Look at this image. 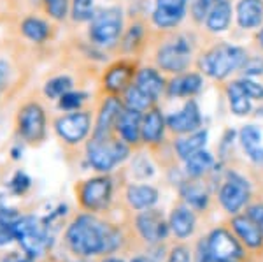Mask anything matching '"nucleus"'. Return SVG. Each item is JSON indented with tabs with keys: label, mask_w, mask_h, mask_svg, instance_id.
<instances>
[{
	"label": "nucleus",
	"mask_w": 263,
	"mask_h": 262,
	"mask_svg": "<svg viewBox=\"0 0 263 262\" xmlns=\"http://www.w3.org/2000/svg\"><path fill=\"white\" fill-rule=\"evenodd\" d=\"M65 244L74 255L83 259L109 255L121 247V232L112 223L95 217V213H83L67 227Z\"/></svg>",
	"instance_id": "1"
},
{
	"label": "nucleus",
	"mask_w": 263,
	"mask_h": 262,
	"mask_svg": "<svg viewBox=\"0 0 263 262\" xmlns=\"http://www.w3.org/2000/svg\"><path fill=\"white\" fill-rule=\"evenodd\" d=\"M14 239L27 257L41 259L51 247L48 227L33 215H20L14 223Z\"/></svg>",
	"instance_id": "2"
},
{
	"label": "nucleus",
	"mask_w": 263,
	"mask_h": 262,
	"mask_svg": "<svg viewBox=\"0 0 263 262\" xmlns=\"http://www.w3.org/2000/svg\"><path fill=\"white\" fill-rule=\"evenodd\" d=\"M248 55L242 48L232 44H218L200 58V69L213 79H224L242 69Z\"/></svg>",
	"instance_id": "3"
},
{
	"label": "nucleus",
	"mask_w": 263,
	"mask_h": 262,
	"mask_svg": "<svg viewBox=\"0 0 263 262\" xmlns=\"http://www.w3.org/2000/svg\"><path fill=\"white\" fill-rule=\"evenodd\" d=\"M130 155V148L125 141L109 137H91L86 146V157L90 166L99 172H111L114 167Z\"/></svg>",
	"instance_id": "4"
},
{
	"label": "nucleus",
	"mask_w": 263,
	"mask_h": 262,
	"mask_svg": "<svg viewBox=\"0 0 263 262\" xmlns=\"http://www.w3.org/2000/svg\"><path fill=\"white\" fill-rule=\"evenodd\" d=\"M79 204L88 213H100L105 211L112 199V180L111 176H95L86 181H81L78 188Z\"/></svg>",
	"instance_id": "5"
},
{
	"label": "nucleus",
	"mask_w": 263,
	"mask_h": 262,
	"mask_svg": "<svg viewBox=\"0 0 263 262\" xmlns=\"http://www.w3.org/2000/svg\"><path fill=\"white\" fill-rule=\"evenodd\" d=\"M123 14L118 7H107L97 12L90 25V37L99 46H112L121 36Z\"/></svg>",
	"instance_id": "6"
},
{
	"label": "nucleus",
	"mask_w": 263,
	"mask_h": 262,
	"mask_svg": "<svg viewBox=\"0 0 263 262\" xmlns=\"http://www.w3.org/2000/svg\"><path fill=\"white\" fill-rule=\"evenodd\" d=\"M16 129L20 137L28 145H39L46 137V115L37 102L21 106L16 116Z\"/></svg>",
	"instance_id": "7"
},
{
	"label": "nucleus",
	"mask_w": 263,
	"mask_h": 262,
	"mask_svg": "<svg viewBox=\"0 0 263 262\" xmlns=\"http://www.w3.org/2000/svg\"><path fill=\"white\" fill-rule=\"evenodd\" d=\"M190 62H192V46L184 37H177V39L167 42L156 53V63L160 69L167 71V73H184Z\"/></svg>",
	"instance_id": "8"
},
{
	"label": "nucleus",
	"mask_w": 263,
	"mask_h": 262,
	"mask_svg": "<svg viewBox=\"0 0 263 262\" xmlns=\"http://www.w3.org/2000/svg\"><path fill=\"white\" fill-rule=\"evenodd\" d=\"M213 262H235L242 257V247L228 229H214L205 239Z\"/></svg>",
	"instance_id": "9"
},
{
	"label": "nucleus",
	"mask_w": 263,
	"mask_h": 262,
	"mask_svg": "<svg viewBox=\"0 0 263 262\" xmlns=\"http://www.w3.org/2000/svg\"><path fill=\"white\" fill-rule=\"evenodd\" d=\"M54 130L67 145H79L91 130V118L88 111H70L54 121Z\"/></svg>",
	"instance_id": "10"
},
{
	"label": "nucleus",
	"mask_w": 263,
	"mask_h": 262,
	"mask_svg": "<svg viewBox=\"0 0 263 262\" xmlns=\"http://www.w3.org/2000/svg\"><path fill=\"white\" fill-rule=\"evenodd\" d=\"M219 202L230 215H237L249 201V185L242 176L230 172L219 190Z\"/></svg>",
	"instance_id": "11"
},
{
	"label": "nucleus",
	"mask_w": 263,
	"mask_h": 262,
	"mask_svg": "<svg viewBox=\"0 0 263 262\" xmlns=\"http://www.w3.org/2000/svg\"><path fill=\"white\" fill-rule=\"evenodd\" d=\"M135 227H137L141 238L149 244H156V243L163 241L168 234V229H171V225L165 222L163 215L153 208L144 209L142 213L139 215L137 220H135Z\"/></svg>",
	"instance_id": "12"
},
{
	"label": "nucleus",
	"mask_w": 263,
	"mask_h": 262,
	"mask_svg": "<svg viewBox=\"0 0 263 262\" xmlns=\"http://www.w3.org/2000/svg\"><path fill=\"white\" fill-rule=\"evenodd\" d=\"M202 125V115H200V108L195 100H188L184 104V108L177 113L167 116V127L172 132L177 134H190V132H197Z\"/></svg>",
	"instance_id": "13"
},
{
	"label": "nucleus",
	"mask_w": 263,
	"mask_h": 262,
	"mask_svg": "<svg viewBox=\"0 0 263 262\" xmlns=\"http://www.w3.org/2000/svg\"><path fill=\"white\" fill-rule=\"evenodd\" d=\"M188 0H156L153 21L160 28H174L181 23L186 14Z\"/></svg>",
	"instance_id": "14"
},
{
	"label": "nucleus",
	"mask_w": 263,
	"mask_h": 262,
	"mask_svg": "<svg viewBox=\"0 0 263 262\" xmlns=\"http://www.w3.org/2000/svg\"><path fill=\"white\" fill-rule=\"evenodd\" d=\"M135 65L130 62H118L112 67H109L107 73L104 76V86L109 94L116 95L123 94L135 79Z\"/></svg>",
	"instance_id": "15"
},
{
	"label": "nucleus",
	"mask_w": 263,
	"mask_h": 262,
	"mask_svg": "<svg viewBox=\"0 0 263 262\" xmlns=\"http://www.w3.org/2000/svg\"><path fill=\"white\" fill-rule=\"evenodd\" d=\"M123 102L118 97H109L105 102L102 104L99 118H97V125L93 129V137H109L112 129H116L118 118L123 113Z\"/></svg>",
	"instance_id": "16"
},
{
	"label": "nucleus",
	"mask_w": 263,
	"mask_h": 262,
	"mask_svg": "<svg viewBox=\"0 0 263 262\" xmlns=\"http://www.w3.org/2000/svg\"><path fill=\"white\" fill-rule=\"evenodd\" d=\"M142 113L125 108L118 118L116 132L126 145H139L142 141Z\"/></svg>",
	"instance_id": "17"
},
{
	"label": "nucleus",
	"mask_w": 263,
	"mask_h": 262,
	"mask_svg": "<svg viewBox=\"0 0 263 262\" xmlns=\"http://www.w3.org/2000/svg\"><path fill=\"white\" fill-rule=\"evenodd\" d=\"M230 225H232L233 232H235V236L246 244V247L261 248L263 232L260 227L256 225V222H254L253 218H249L248 215H237V217L232 218Z\"/></svg>",
	"instance_id": "18"
},
{
	"label": "nucleus",
	"mask_w": 263,
	"mask_h": 262,
	"mask_svg": "<svg viewBox=\"0 0 263 262\" xmlns=\"http://www.w3.org/2000/svg\"><path fill=\"white\" fill-rule=\"evenodd\" d=\"M165 125H167V118H163L162 111L156 108H151L146 111L142 118V141L147 145H156L163 139Z\"/></svg>",
	"instance_id": "19"
},
{
	"label": "nucleus",
	"mask_w": 263,
	"mask_h": 262,
	"mask_svg": "<svg viewBox=\"0 0 263 262\" xmlns=\"http://www.w3.org/2000/svg\"><path fill=\"white\" fill-rule=\"evenodd\" d=\"M202 76L197 73H181L167 84V92L172 97H193L202 90Z\"/></svg>",
	"instance_id": "20"
},
{
	"label": "nucleus",
	"mask_w": 263,
	"mask_h": 262,
	"mask_svg": "<svg viewBox=\"0 0 263 262\" xmlns=\"http://www.w3.org/2000/svg\"><path fill=\"white\" fill-rule=\"evenodd\" d=\"M237 23L240 28L249 30L263 23V2L261 0H240L237 4Z\"/></svg>",
	"instance_id": "21"
},
{
	"label": "nucleus",
	"mask_w": 263,
	"mask_h": 262,
	"mask_svg": "<svg viewBox=\"0 0 263 262\" xmlns=\"http://www.w3.org/2000/svg\"><path fill=\"white\" fill-rule=\"evenodd\" d=\"M195 223H197V220H195V215L190 206H177V208H174L171 218H168L171 231L179 239H186L193 234Z\"/></svg>",
	"instance_id": "22"
},
{
	"label": "nucleus",
	"mask_w": 263,
	"mask_h": 262,
	"mask_svg": "<svg viewBox=\"0 0 263 262\" xmlns=\"http://www.w3.org/2000/svg\"><path fill=\"white\" fill-rule=\"evenodd\" d=\"M126 201L134 209H149L158 202V190L151 185H130L126 188Z\"/></svg>",
	"instance_id": "23"
},
{
	"label": "nucleus",
	"mask_w": 263,
	"mask_h": 262,
	"mask_svg": "<svg viewBox=\"0 0 263 262\" xmlns=\"http://www.w3.org/2000/svg\"><path fill=\"white\" fill-rule=\"evenodd\" d=\"M134 83L137 84L142 92H146L155 102L158 100V97L162 95L165 90V81H163L162 74H160L156 69H151V67L137 71Z\"/></svg>",
	"instance_id": "24"
},
{
	"label": "nucleus",
	"mask_w": 263,
	"mask_h": 262,
	"mask_svg": "<svg viewBox=\"0 0 263 262\" xmlns=\"http://www.w3.org/2000/svg\"><path fill=\"white\" fill-rule=\"evenodd\" d=\"M239 141L242 145L248 157L256 166L263 167V148H261V132L254 125H246L239 132Z\"/></svg>",
	"instance_id": "25"
},
{
	"label": "nucleus",
	"mask_w": 263,
	"mask_h": 262,
	"mask_svg": "<svg viewBox=\"0 0 263 262\" xmlns=\"http://www.w3.org/2000/svg\"><path fill=\"white\" fill-rule=\"evenodd\" d=\"M232 20V4L228 0H219L205 16V25L211 32H223L228 28Z\"/></svg>",
	"instance_id": "26"
},
{
	"label": "nucleus",
	"mask_w": 263,
	"mask_h": 262,
	"mask_svg": "<svg viewBox=\"0 0 263 262\" xmlns=\"http://www.w3.org/2000/svg\"><path fill=\"white\" fill-rule=\"evenodd\" d=\"M205 143H207V130H197V132L190 134L188 137L179 139L176 143V151L182 160H186L188 157H192L193 153L203 150Z\"/></svg>",
	"instance_id": "27"
},
{
	"label": "nucleus",
	"mask_w": 263,
	"mask_h": 262,
	"mask_svg": "<svg viewBox=\"0 0 263 262\" xmlns=\"http://www.w3.org/2000/svg\"><path fill=\"white\" fill-rule=\"evenodd\" d=\"M123 94H125V97H123V104H125V108L135 109V111H141V113L149 111V109L153 108V102H155V100H153L146 92H142L135 83H132L130 86L123 92Z\"/></svg>",
	"instance_id": "28"
},
{
	"label": "nucleus",
	"mask_w": 263,
	"mask_h": 262,
	"mask_svg": "<svg viewBox=\"0 0 263 262\" xmlns=\"http://www.w3.org/2000/svg\"><path fill=\"white\" fill-rule=\"evenodd\" d=\"M228 100H230V109L237 116H244L251 111V99L246 95L244 88L240 86L239 81H233L227 88Z\"/></svg>",
	"instance_id": "29"
},
{
	"label": "nucleus",
	"mask_w": 263,
	"mask_h": 262,
	"mask_svg": "<svg viewBox=\"0 0 263 262\" xmlns=\"http://www.w3.org/2000/svg\"><path fill=\"white\" fill-rule=\"evenodd\" d=\"M186 162V174L192 176V178H200L205 174L214 164V159L209 151L200 150L197 153H193L192 157H188L184 160Z\"/></svg>",
	"instance_id": "30"
},
{
	"label": "nucleus",
	"mask_w": 263,
	"mask_h": 262,
	"mask_svg": "<svg viewBox=\"0 0 263 262\" xmlns=\"http://www.w3.org/2000/svg\"><path fill=\"white\" fill-rule=\"evenodd\" d=\"M20 213L12 208L0 206V247H6L14 241V223Z\"/></svg>",
	"instance_id": "31"
},
{
	"label": "nucleus",
	"mask_w": 263,
	"mask_h": 262,
	"mask_svg": "<svg viewBox=\"0 0 263 262\" xmlns=\"http://www.w3.org/2000/svg\"><path fill=\"white\" fill-rule=\"evenodd\" d=\"M21 32L25 33V37H28L33 42H44L49 37V27L46 21L41 18L30 16L21 23Z\"/></svg>",
	"instance_id": "32"
},
{
	"label": "nucleus",
	"mask_w": 263,
	"mask_h": 262,
	"mask_svg": "<svg viewBox=\"0 0 263 262\" xmlns=\"http://www.w3.org/2000/svg\"><path fill=\"white\" fill-rule=\"evenodd\" d=\"M182 197H184L186 204L193 209H203L207 206V202H209L205 190L195 183H188L182 187Z\"/></svg>",
	"instance_id": "33"
},
{
	"label": "nucleus",
	"mask_w": 263,
	"mask_h": 262,
	"mask_svg": "<svg viewBox=\"0 0 263 262\" xmlns=\"http://www.w3.org/2000/svg\"><path fill=\"white\" fill-rule=\"evenodd\" d=\"M70 90H72V79L69 76H57V78L49 79L44 86V94L49 99H58V100Z\"/></svg>",
	"instance_id": "34"
},
{
	"label": "nucleus",
	"mask_w": 263,
	"mask_h": 262,
	"mask_svg": "<svg viewBox=\"0 0 263 262\" xmlns=\"http://www.w3.org/2000/svg\"><path fill=\"white\" fill-rule=\"evenodd\" d=\"M93 4L95 0H72V18L76 21L93 20Z\"/></svg>",
	"instance_id": "35"
},
{
	"label": "nucleus",
	"mask_w": 263,
	"mask_h": 262,
	"mask_svg": "<svg viewBox=\"0 0 263 262\" xmlns=\"http://www.w3.org/2000/svg\"><path fill=\"white\" fill-rule=\"evenodd\" d=\"M83 102H84V94L70 90L60 99V108L65 109V111H79Z\"/></svg>",
	"instance_id": "36"
},
{
	"label": "nucleus",
	"mask_w": 263,
	"mask_h": 262,
	"mask_svg": "<svg viewBox=\"0 0 263 262\" xmlns=\"http://www.w3.org/2000/svg\"><path fill=\"white\" fill-rule=\"evenodd\" d=\"M46 11L53 16L54 20H63L69 11V0H44Z\"/></svg>",
	"instance_id": "37"
},
{
	"label": "nucleus",
	"mask_w": 263,
	"mask_h": 262,
	"mask_svg": "<svg viewBox=\"0 0 263 262\" xmlns=\"http://www.w3.org/2000/svg\"><path fill=\"white\" fill-rule=\"evenodd\" d=\"M240 86L244 88L246 95L249 97L251 100H261L263 99V84L253 81L249 78H244V79H239Z\"/></svg>",
	"instance_id": "38"
},
{
	"label": "nucleus",
	"mask_w": 263,
	"mask_h": 262,
	"mask_svg": "<svg viewBox=\"0 0 263 262\" xmlns=\"http://www.w3.org/2000/svg\"><path fill=\"white\" fill-rule=\"evenodd\" d=\"M219 0H197V2L193 4V18L198 20V21H203L207 14H209V11L213 9V7L218 4Z\"/></svg>",
	"instance_id": "39"
},
{
	"label": "nucleus",
	"mask_w": 263,
	"mask_h": 262,
	"mask_svg": "<svg viewBox=\"0 0 263 262\" xmlns=\"http://www.w3.org/2000/svg\"><path fill=\"white\" fill-rule=\"evenodd\" d=\"M167 262H192V255H190V250L186 247H174L171 253H168Z\"/></svg>",
	"instance_id": "40"
},
{
	"label": "nucleus",
	"mask_w": 263,
	"mask_h": 262,
	"mask_svg": "<svg viewBox=\"0 0 263 262\" xmlns=\"http://www.w3.org/2000/svg\"><path fill=\"white\" fill-rule=\"evenodd\" d=\"M11 187L16 194H23L25 190L30 187V180H28V176L25 172H16V176L11 181Z\"/></svg>",
	"instance_id": "41"
},
{
	"label": "nucleus",
	"mask_w": 263,
	"mask_h": 262,
	"mask_svg": "<svg viewBox=\"0 0 263 262\" xmlns=\"http://www.w3.org/2000/svg\"><path fill=\"white\" fill-rule=\"evenodd\" d=\"M242 69L246 71V74L254 76V74H261L263 73V62L260 58H248L246 63L242 65Z\"/></svg>",
	"instance_id": "42"
},
{
	"label": "nucleus",
	"mask_w": 263,
	"mask_h": 262,
	"mask_svg": "<svg viewBox=\"0 0 263 262\" xmlns=\"http://www.w3.org/2000/svg\"><path fill=\"white\" fill-rule=\"evenodd\" d=\"M246 215H248L249 218H253V220L256 222V225L260 227L261 232H263V204L249 206L248 211H246Z\"/></svg>",
	"instance_id": "43"
},
{
	"label": "nucleus",
	"mask_w": 263,
	"mask_h": 262,
	"mask_svg": "<svg viewBox=\"0 0 263 262\" xmlns=\"http://www.w3.org/2000/svg\"><path fill=\"white\" fill-rule=\"evenodd\" d=\"M7 73H9V69H7V65H6V63H4V62H0V90H2L4 83H6Z\"/></svg>",
	"instance_id": "44"
},
{
	"label": "nucleus",
	"mask_w": 263,
	"mask_h": 262,
	"mask_svg": "<svg viewBox=\"0 0 263 262\" xmlns=\"http://www.w3.org/2000/svg\"><path fill=\"white\" fill-rule=\"evenodd\" d=\"M7 262H35V259L32 257H27V255H9L7 257Z\"/></svg>",
	"instance_id": "45"
},
{
	"label": "nucleus",
	"mask_w": 263,
	"mask_h": 262,
	"mask_svg": "<svg viewBox=\"0 0 263 262\" xmlns=\"http://www.w3.org/2000/svg\"><path fill=\"white\" fill-rule=\"evenodd\" d=\"M100 262H125L123 259H120V257H112V255H105L104 259H102Z\"/></svg>",
	"instance_id": "46"
},
{
	"label": "nucleus",
	"mask_w": 263,
	"mask_h": 262,
	"mask_svg": "<svg viewBox=\"0 0 263 262\" xmlns=\"http://www.w3.org/2000/svg\"><path fill=\"white\" fill-rule=\"evenodd\" d=\"M132 262H149V260H147L146 257H135V259L132 260Z\"/></svg>",
	"instance_id": "47"
},
{
	"label": "nucleus",
	"mask_w": 263,
	"mask_h": 262,
	"mask_svg": "<svg viewBox=\"0 0 263 262\" xmlns=\"http://www.w3.org/2000/svg\"><path fill=\"white\" fill-rule=\"evenodd\" d=\"M258 41H260V44H261V48H263V28L260 30V33H258Z\"/></svg>",
	"instance_id": "48"
}]
</instances>
